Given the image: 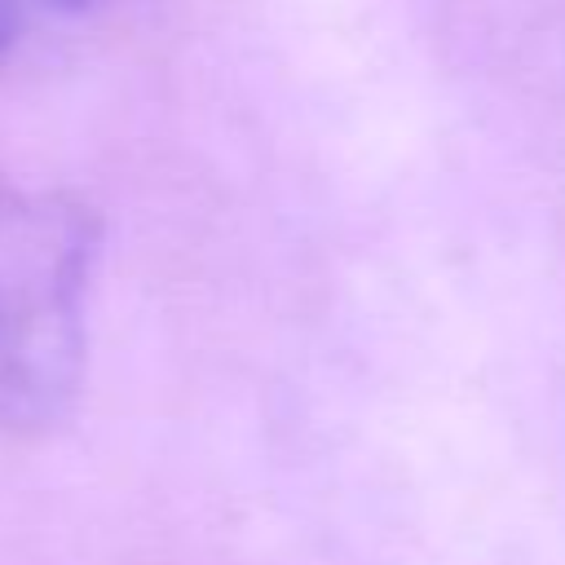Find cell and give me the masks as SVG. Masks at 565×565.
Instances as JSON below:
<instances>
[{
	"label": "cell",
	"instance_id": "cell-2",
	"mask_svg": "<svg viewBox=\"0 0 565 565\" xmlns=\"http://www.w3.org/2000/svg\"><path fill=\"white\" fill-rule=\"evenodd\" d=\"M93 0H0V71L26 62L40 44L66 31Z\"/></svg>",
	"mask_w": 565,
	"mask_h": 565
},
{
	"label": "cell",
	"instance_id": "cell-1",
	"mask_svg": "<svg viewBox=\"0 0 565 565\" xmlns=\"http://www.w3.org/2000/svg\"><path fill=\"white\" fill-rule=\"evenodd\" d=\"M102 247L93 203L0 181V428L53 433L84 380V305Z\"/></svg>",
	"mask_w": 565,
	"mask_h": 565
}]
</instances>
